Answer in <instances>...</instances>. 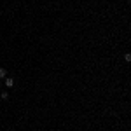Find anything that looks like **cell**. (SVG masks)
<instances>
[{
  "instance_id": "obj_1",
  "label": "cell",
  "mask_w": 131,
  "mask_h": 131,
  "mask_svg": "<svg viewBox=\"0 0 131 131\" xmlns=\"http://www.w3.org/2000/svg\"><path fill=\"white\" fill-rule=\"evenodd\" d=\"M4 84H5V88H12V86H14V79L5 77V79H4Z\"/></svg>"
},
{
  "instance_id": "obj_2",
  "label": "cell",
  "mask_w": 131,
  "mask_h": 131,
  "mask_svg": "<svg viewBox=\"0 0 131 131\" xmlns=\"http://www.w3.org/2000/svg\"><path fill=\"white\" fill-rule=\"evenodd\" d=\"M7 77V70L5 68H0V79H5Z\"/></svg>"
},
{
  "instance_id": "obj_3",
  "label": "cell",
  "mask_w": 131,
  "mask_h": 131,
  "mask_svg": "<svg viewBox=\"0 0 131 131\" xmlns=\"http://www.w3.org/2000/svg\"><path fill=\"white\" fill-rule=\"evenodd\" d=\"M0 98H2V100H7V98H9V93H7V91H2V93H0Z\"/></svg>"
},
{
  "instance_id": "obj_4",
  "label": "cell",
  "mask_w": 131,
  "mask_h": 131,
  "mask_svg": "<svg viewBox=\"0 0 131 131\" xmlns=\"http://www.w3.org/2000/svg\"><path fill=\"white\" fill-rule=\"evenodd\" d=\"M0 88H2V82H0Z\"/></svg>"
}]
</instances>
